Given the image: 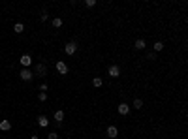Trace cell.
I'll use <instances>...</instances> for the list:
<instances>
[{
    "instance_id": "obj_1",
    "label": "cell",
    "mask_w": 188,
    "mask_h": 139,
    "mask_svg": "<svg viewBox=\"0 0 188 139\" xmlns=\"http://www.w3.org/2000/svg\"><path fill=\"white\" fill-rule=\"evenodd\" d=\"M75 51H77V43L75 41H70V43H66V45H64V53L66 55H75Z\"/></svg>"
},
{
    "instance_id": "obj_2",
    "label": "cell",
    "mask_w": 188,
    "mask_h": 139,
    "mask_svg": "<svg viewBox=\"0 0 188 139\" xmlns=\"http://www.w3.org/2000/svg\"><path fill=\"white\" fill-rule=\"evenodd\" d=\"M105 133H107V137H109V139H117V136H119V128H117V126H107Z\"/></svg>"
},
{
    "instance_id": "obj_3",
    "label": "cell",
    "mask_w": 188,
    "mask_h": 139,
    "mask_svg": "<svg viewBox=\"0 0 188 139\" xmlns=\"http://www.w3.org/2000/svg\"><path fill=\"white\" fill-rule=\"evenodd\" d=\"M107 73H109V77L117 79L119 75H121V68H119L117 64H113V66H109V70H107Z\"/></svg>"
},
{
    "instance_id": "obj_4",
    "label": "cell",
    "mask_w": 188,
    "mask_h": 139,
    "mask_svg": "<svg viewBox=\"0 0 188 139\" xmlns=\"http://www.w3.org/2000/svg\"><path fill=\"white\" fill-rule=\"evenodd\" d=\"M19 62H21V66H23V68H28V66L32 64V57H30V55H21Z\"/></svg>"
},
{
    "instance_id": "obj_5",
    "label": "cell",
    "mask_w": 188,
    "mask_h": 139,
    "mask_svg": "<svg viewBox=\"0 0 188 139\" xmlns=\"http://www.w3.org/2000/svg\"><path fill=\"white\" fill-rule=\"evenodd\" d=\"M19 77H21L23 81H30V79L34 77V75H32V71H30L28 68H23V70H21V73H19Z\"/></svg>"
},
{
    "instance_id": "obj_6",
    "label": "cell",
    "mask_w": 188,
    "mask_h": 139,
    "mask_svg": "<svg viewBox=\"0 0 188 139\" xmlns=\"http://www.w3.org/2000/svg\"><path fill=\"white\" fill-rule=\"evenodd\" d=\"M117 111H119V115H122V117H124V115L130 113V105L122 102V104H119V105H117Z\"/></svg>"
},
{
    "instance_id": "obj_7",
    "label": "cell",
    "mask_w": 188,
    "mask_h": 139,
    "mask_svg": "<svg viewBox=\"0 0 188 139\" xmlns=\"http://www.w3.org/2000/svg\"><path fill=\"white\" fill-rule=\"evenodd\" d=\"M57 71H58L60 75H66V73H68V66H66V62L57 60Z\"/></svg>"
},
{
    "instance_id": "obj_8",
    "label": "cell",
    "mask_w": 188,
    "mask_h": 139,
    "mask_svg": "<svg viewBox=\"0 0 188 139\" xmlns=\"http://www.w3.org/2000/svg\"><path fill=\"white\" fill-rule=\"evenodd\" d=\"M134 47H135V49H137V51H141V49H145V47H147V43H145V39H141V38H139V39H135V43H134Z\"/></svg>"
},
{
    "instance_id": "obj_9",
    "label": "cell",
    "mask_w": 188,
    "mask_h": 139,
    "mask_svg": "<svg viewBox=\"0 0 188 139\" xmlns=\"http://www.w3.org/2000/svg\"><path fill=\"white\" fill-rule=\"evenodd\" d=\"M38 124L42 126V128H47V126H49V118L42 115V117H38Z\"/></svg>"
},
{
    "instance_id": "obj_10",
    "label": "cell",
    "mask_w": 188,
    "mask_h": 139,
    "mask_svg": "<svg viewBox=\"0 0 188 139\" xmlns=\"http://www.w3.org/2000/svg\"><path fill=\"white\" fill-rule=\"evenodd\" d=\"M55 120H57L58 124L64 120V111H62V109H57V111H55Z\"/></svg>"
},
{
    "instance_id": "obj_11",
    "label": "cell",
    "mask_w": 188,
    "mask_h": 139,
    "mask_svg": "<svg viewBox=\"0 0 188 139\" xmlns=\"http://www.w3.org/2000/svg\"><path fill=\"white\" fill-rule=\"evenodd\" d=\"M0 130H2V132L11 130V122H10V120H2V122H0Z\"/></svg>"
},
{
    "instance_id": "obj_12",
    "label": "cell",
    "mask_w": 188,
    "mask_h": 139,
    "mask_svg": "<svg viewBox=\"0 0 188 139\" xmlns=\"http://www.w3.org/2000/svg\"><path fill=\"white\" fill-rule=\"evenodd\" d=\"M23 30H25V25H23V23H15L13 32H15V34H23Z\"/></svg>"
},
{
    "instance_id": "obj_13",
    "label": "cell",
    "mask_w": 188,
    "mask_h": 139,
    "mask_svg": "<svg viewBox=\"0 0 188 139\" xmlns=\"http://www.w3.org/2000/svg\"><path fill=\"white\" fill-rule=\"evenodd\" d=\"M36 71H38V73H42V75H45L47 73V66L45 64H38V66H36Z\"/></svg>"
},
{
    "instance_id": "obj_14",
    "label": "cell",
    "mask_w": 188,
    "mask_h": 139,
    "mask_svg": "<svg viewBox=\"0 0 188 139\" xmlns=\"http://www.w3.org/2000/svg\"><path fill=\"white\" fill-rule=\"evenodd\" d=\"M132 107H134V109H141V107H143V100H141V98H135Z\"/></svg>"
},
{
    "instance_id": "obj_15",
    "label": "cell",
    "mask_w": 188,
    "mask_h": 139,
    "mask_svg": "<svg viewBox=\"0 0 188 139\" xmlns=\"http://www.w3.org/2000/svg\"><path fill=\"white\" fill-rule=\"evenodd\" d=\"M92 85L96 86V89H100V86H102V85H103V81H102V77H94V79H92Z\"/></svg>"
},
{
    "instance_id": "obj_16",
    "label": "cell",
    "mask_w": 188,
    "mask_h": 139,
    "mask_svg": "<svg viewBox=\"0 0 188 139\" xmlns=\"http://www.w3.org/2000/svg\"><path fill=\"white\" fill-rule=\"evenodd\" d=\"M53 26H55V28H60V26H62V19L60 17H55L53 19Z\"/></svg>"
},
{
    "instance_id": "obj_17",
    "label": "cell",
    "mask_w": 188,
    "mask_h": 139,
    "mask_svg": "<svg viewBox=\"0 0 188 139\" xmlns=\"http://www.w3.org/2000/svg\"><path fill=\"white\" fill-rule=\"evenodd\" d=\"M164 49V43L162 41H156L154 43V53H158V51H162Z\"/></svg>"
},
{
    "instance_id": "obj_18",
    "label": "cell",
    "mask_w": 188,
    "mask_h": 139,
    "mask_svg": "<svg viewBox=\"0 0 188 139\" xmlns=\"http://www.w3.org/2000/svg\"><path fill=\"white\" fill-rule=\"evenodd\" d=\"M38 100L40 102H47V92H40L38 94Z\"/></svg>"
},
{
    "instance_id": "obj_19",
    "label": "cell",
    "mask_w": 188,
    "mask_h": 139,
    "mask_svg": "<svg viewBox=\"0 0 188 139\" xmlns=\"http://www.w3.org/2000/svg\"><path fill=\"white\" fill-rule=\"evenodd\" d=\"M85 6H87V8H94V6H96V0H87Z\"/></svg>"
},
{
    "instance_id": "obj_20",
    "label": "cell",
    "mask_w": 188,
    "mask_h": 139,
    "mask_svg": "<svg viewBox=\"0 0 188 139\" xmlns=\"http://www.w3.org/2000/svg\"><path fill=\"white\" fill-rule=\"evenodd\" d=\"M47 139H58L57 132H49V133H47Z\"/></svg>"
},
{
    "instance_id": "obj_21",
    "label": "cell",
    "mask_w": 188,
    "mask_h": 139,
    "mask_svg": "<svg viewBox=\"0 0 188 139\" xmlns=\"http://www.w3.org/2000/svg\"><path fill=\"white\" fill-rule=\"evenodd\" d=\"M40 19H42V21H47V13H45V11H42V15H40Z\"/></svg>"
},
{
    "instance_id": "obj_22",
    "label": "cell",
    "mask_w": 188,
    "mask_h": 139,
    "mask_svg": "<svg viewBox=\"0 0 188 139\" xmlns=\"http://www.w3.org/2000/svg\"><path fill=\"white\" fill-rule=\"evenodd\" d=\"M156 58V53H149V60H154Z\"/></svg>"
},
{
    "instance_id": "obj_23",
    "label": "cell",
    "mask_w": 188,
    "mask_h": 139,
    "mask_svg": "<svg viewBox=\"0 0 188 139\" xmlns=\"http://www.w3.org/2000/svg\"><path fill=\"white\" fill-rule=\"evenodd\" d=\"M30 139H40V137H38V136H32V137H30Z\"/></svg>"
}]
</instances>
